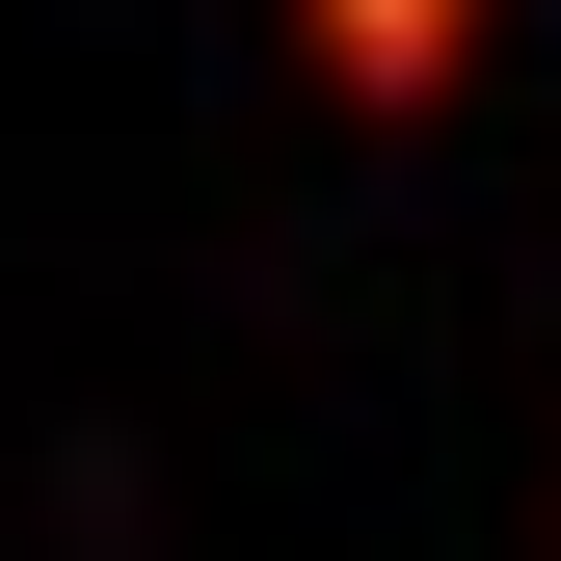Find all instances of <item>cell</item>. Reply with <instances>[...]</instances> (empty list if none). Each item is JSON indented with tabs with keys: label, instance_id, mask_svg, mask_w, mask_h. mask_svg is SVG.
<instances>
[{
	"label": "cell",
	"instance_id": "obj_1",
	"mask_svg": "<svg viewBox=\"0 0 561 561\" xmlns=\"http://www.w3.org/2000/svg\"><path fill=\"white\" fill-rule=\"evenodd\" d=\"M481 27H508V0H295V54H321L347 134H428V107L481 81Z\"/></svg>",
	"mask_w": 561,
	"mask_h": 561
}]
</instances>
